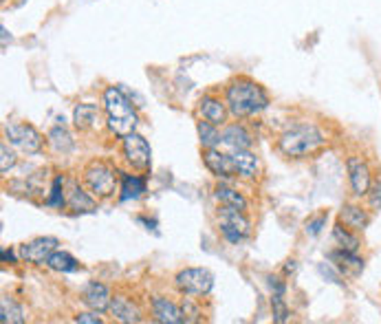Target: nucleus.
I'll use <instances>...</instances> for the list:
<instances>
[{"label": "nucleus", "mask_w": 381, "mask_h": 324, "mask_svg": "<svg viewBox=\"0 0 381 324\" xmlns=\"http://www.w3.org/2000/svg\"><path fill=\"white\" fill-rule=\"evenodd\" d=\"M225 102L229 108V115L247 119L262 113L269 106V95L265 88L247 76L234 78L225 88Z\"/></svg>", "instance_id": "1"}, {"label": "nucleus", "mask_w": 381, "mask_h": 324, "mask_svg": "<svg viewBox=\"0 0 381 324\" xmlns=\"http://www.w3.org/2000/svg\"><path fill=\"white\" fill-rule=\"evenodd\" d=\"M324 146H326V137L315 124H294L278 139L280 152L294 159L311 157Z\"/></svg>", "instance_id": "2"}, {"label": "nucleus", "mask_w": 381, "mask_h": 324, "mask_svg": "<svg viewBox=\"0 0 381 324\" xmlns=\"http://www.w3.org/2000/svg\"><path fill=\"white\" fill-rule=\"evenodd\" d=\"M104 111H106V126L113 135L126 137L137 128V113L131 100L123 95L119 86H108L104 91Z\"/></svg>", "instance_id": "3"}, {"label": "nucleus", "mask_w": 381, "mask_h": 324, "mask_svg": "<svg viewBox=\"0 0 381 324\" xmlns=\"http://www.w3.org/2000/svg\"><path fill=\"white\" fill-rule=\"evenodd\" d=\"M82 184L97 201H108L119 192L121 172L104 159H93L82 168Z\"/></svg>", "instance_id": "4"}, {"label": "nucleus", "mask_w": 381, "mask_h": 324, "mask_svg": "<svg viewBox=\"0 0 381 324\" xmlns=\"http://www.w3.org/2000/svg\"><path fill=\"white\" fill-rule=\"evenodd\" d=\"M174 287L181 296L190 298H203L214 289V274L203 267H188L181 269L174 276Z\"/></svg>", "instance_id": "5"}, {"label": "nucleus", "mask_w": 381, "mask_h": 324, "mask_svg": "<svg viewBox=\"0 0 381 324\" xmlns=\"http://www.w3.org/2000/svg\"><path fill=\"white\" fill-rule=\"evenodd\" d=\"M219 232L221 236L231 243L238 245L251 234V221L245 216V212L231 210V208H221L219 205Z\"/></svg>", "instance_id": "6"}, {"label": "nucleus", "mask_w": 381, "mask_h": 324, "mask_svg": "<svg viewBox=\"0 0 381 324\" xmlns=\"http://www.w3.org/2000/svg\"><path fill=\"white\" fill-rule=\"evenodd\" d=\"M5 137L16 148L27 155H38L44 146V137L31 124H9L5 126Z\"/></svg>", "instance_id": "7"}, {"label": "nucleus", "mask_w": 381, "mask_h": 324, "mask_svg": "<svg viewBox=\"0 0 381 324\" xmlns=\"http://www.w3.org/2000/svg\"><path fill=\"white\" fill-rule=\"evenodd\" d=\"M121 148L126 161L137 170V172H148L150 170V161H152V150L150 143L143 139L139 133H131L121 137Z\"/></svg>", "instance_id": "8"}, {"label": "nucleus", "mask_w": 381, "mask_h": 324, "mask_svg": "<svg viewBox=\"0 0 381 324\" xmlns=\"http://www.w3.org/2000/svg\"><path fill=\"white\" fill-rule=\"evenodd\" d=\"M60 245L58 239L53 236H40V239H33L31 243H25L20 245V249H18V254H20V258L29 265H47V260L51 258V254L56 251V247Z\"/></svg>", "instance_id": "9"}, {"label": "nucleus", "mask_w": 381, "mask_h": 324, "mask_svg": "<svg viewBox=\"0 0 381 324\" xmlns=\"http://www.w3.org/2000/svg\"><path fill=\"white\" fill-rule=\"evenodd\" d=\"M64 196H66V208L73 210L75 214L95 212V210H97V203H99L95 196L84 188V184L78 181V179H71V181L66 184Z\"/></svg>", "instance_id": "10"}, {"label": "nucleus", "mask_w": 381, "mask_h": 324, "mask_svg": "<svg viewBox=\"0 0 381 324\" xmlns=\"http://www.w3.org/2000/svg\"><path fill=\"white\" fill-rule=\"evenodd\" d=\"M346 168H349V179H351V188L355 196H366L370 186H373V174L368 164L361 157L351 155L346 159Z\"/></svg>", "instance_id": "11"}, {"label": "nucleus", "mask_w": 381, "mask_h": 324, "mask_svg": "<svg viewBox=\"0 0 381 324\" xmlns=\"http://www.w3.org/2000/svg\"><path fill=\"white\" fill-rule=\"evenodd\" d=\"M196 113H198V117H201V119H207L214 126H225L227 124V115H229V108H227L225 100L207 93V95H203L201 100H198Z\"/></svg>", "instance_id": "12"}, {"label": "nucleus", "mask_w": 381, "mask_h": 324, "mask_svg": "<svg viewBox=\"0 0 381 324\" xmlns=\"http://www.w3.org/2000/svg\"><path fill=\"white\" fill-rule=\"evenodd\" d=\"M203 164L214 176H219V179H227V176L236 174L231 152H223L219 148H203Z\"/></svg>", "instance_id": "13"}, {"label": "nucleus", "mask_w": 381, "mask_h": 324, "mask_svg": "<svg viewBox=\"0 0 381 324\" xmlns=\"http://www.w3.org/2000/svg\"><path fill=\"white\" fill-rule=\"evenodd\" d=\"M82 302L86 304V307L90 311H97V313H106V311H111V302H113V296L111 292H108V287L93 280V282H88L84 287V292H82Z\"/></svg>", "instance_id": "14"}, {"label": "nucleus", "mask_w": 381, "mask_h": 324, "mask_svg": "<svg viewBox=\"0 0 381 324\" xmlns=\"http://www.w3.org/2000/svg\"><path fill=\"white\" fill-rule=\"evenodd\" d=\"M150 313H152V320H157L161 324H183L186 322L183 309L163 296H155L150 300Z\"/></svg>", "instance_id": "15"}, {"label": "nucleus", "mask_w": 381, "mask_h": 324, "mask_svg": "<svg viewBox=\"0 0 381 324\" xmlns=\"http://www.w3.org/2000/svg\"><path fill=\"white\" fill-rule=\"evenodd\" d=\"M111 313L117 322H123V324H137L143 320L141 307L126 294H115V298L111 302Z\"/></svg>", "instance_id": "16"}, {"label": "nucleus", "mask_w": 381, "mask_h": 324, "mask_svg": "<svg viewBox=\"0 0 381 324\" xmlns=\"http://www.w3.org/2000/svg\"><path fill=\"white\" fill-rule=\"evenodd\" d=\"M221 143H225V146L231 148V150H249L253 146V137L245 128V124L236 121V124H229L223 128Z\"/></svg>", "instance_id": "17"}, {"label": "nucleus", "mask_w": 381, "mask_h": 324, "mask_svg": "<svg viewBox=\"0 0 381 324\" xmlns=\"http://www.w3.org/2000/svg\"><path fill=\"white\" fill-rule=\"evenodd\" d=\"M73 121L80 133L95 131L102 124V108L97 104H78L73 111Z\"/></svg>", "instance_id": "18"}, {"label": "nucleus", "mask_w": 381, "mask_h": 324, "mask_svg": "<svg viewBox=\"0 0 381 324\" xmlns=\"http://www.w3.org/2000/svg\"><path fill=\"white\" fill-rule=\"evenodd\" d=\"M212 194H214L216 205L231 208V210H238V212H247V199L236 188H231L227 184H216Z\"/></svg>", "instance_id": "19"}, {"label": "nucleus", "mask_w": 381, "mask_h": 324, "mask_svg": "<svg viewBox=\"0 0 381 324\" xmlns=\"http://www.w3.org/2000/svg\"><path fill=\"white\" fill-rule=\"evenodd\" d=\"M329 258L339 269V274H344V276H359L361 269H364V260H361L355 251H349V249L331 251Z\"/></svg>", "instance_id": "20"}, {"label": "nucleus", "mask_w": 381, "mask_h": 324, "mask_svg": "<svg viewBox=\"0 0 381 324\" xmlns=\"http://www.w3.org/2000/svg\"><path fill=\"white\" fill-rule=\"evenodd\" d=\"M231 159L236 166V174L243 179H256L260 172V161L251 150H231Z\"/></svg>", "instance_id": "21"}, {"label": "nucleus", "mask_w": 381, "mask_h": 324, "mask_svg": "<svg viewBox=\"0 0 381 324\" xmlns=\"http://www.w3.org/2000/svg\"><path fill=\"white\" fill-rule=\"evenodd\" d=\"M339 221L353 232H361V229H366L370 219H368L366 210H361L359 205H344L339 212Z\"/></svg>", "instance_id": "22"}, {"label": "nucleus", "mask_w": 381, "mask_h": 324, "mask_svg": "<svg viewBox=\"0 0 381 324\" xmlns=\"http://www.w3.org/2000/svg\"><path fill=\"white\" fill-rule=\"evenodd\" d=\"M119 199L131 201L137 199L143 192H146V179L139 174H121V186H119Z\"/></svg>", "instance_id": "23"}, {"label": "nucleus", "mask_w": 381, "mask_h": 324, "mask_svg": "<svg viewBox=\"0 0 381 324\" xmlns=\"http://www.w3.org/2000/svg\"><path fill=\"white\" fill-rule=\"evenodd\" d=\"M0 322L5 324H23L25 322V311L16 300L5 296L0 300Z\"/></svg>", "instance_id": "24"}, {"label": "nucleus", "mask_w": 381, "mask_h": 324, "mask_svg": "<svg viewBox=\"0 0 381 324\" xmlns=\"http://www.w3.org/2000/svg\"><path fill=\"white\" fill-rule=\"evenodd\" d=\"M196 131H198V137H201V146L203 148H216L221 143V131H219V126H214L212 121L198 119L196 121Z\"/></svg>", "instance_id": "25"}, {"label": "nucleus", "mask_w": 381, "mask_h": 324, "mask_svg": "<svg viewBox=\"0 0 381 324\" xmlns=\"http://www.w3.org/2000/svg\"><path fill=\"white\" fill-rule=\"evenodd\" d=\"M47 265L53 269V272H62V274H71V272H78L80 263L68 254V251H53L51 258L47 260Z\"/></svg>", "instance_id": "26"}, {"label": "nucleus", "mask_w": 381, "mask_h": 324, "mask_svg": "<svg viewBox=\"0 0 381 324\" xmlns=\"http://www.w3.org/2000/svg\"><path fill=\"white\" fill-rule=\"evenodd\" d=\"M333 236H335V241L339 243V247L341 249H349V251H359V239L353 234V229H349L346 225H344L341 221H337L335 223V227H333Z\"/></svg>", "instance_id": "27"}, {"label": "nucleus", "mask_w": 381, "mask_h": 324, "mask_svg": "<svg viewBox=\"0 0 381 324\" xmlns=\"http://www.w3.org/2000/svg\"><path fill=\"white\" fill-rule=\"evenodd\" d=\"M64 190H66V179H64L62 174H58L56 179H53L51 194L44 199V205H49V208H64V205H66Z\"/></svg>", "instance_id": "28"}, {"label": "nucleus", "mask_w": 381, "mask_h": 324, "mask_svg": "<svg viewBox=\"0 0 381 324\" xmlns=\"http://www.w3.org/2000/svg\"><path fill=\"white\" fill-rule=\"evenodd\" d=\"M49 141L51 146L56 148L58 152H71L73 150V139H71V135L66 133V128H62V126H56V128H51L49 133Z\"/></svg>", "instance_id": "29"}, {"label": "nucleus", "mask_w": 381, "mask_h": 324, "mask_svg": "<svg viewBox=\"0 0 381 324\" xmlns=\"http://www.w3.org/2000/svg\"><path fill=\"white\" fill-rule=\"evenodd\" d=\"M271 311H274V322L284 324L289 320V307L282 294H271Z\"/></svg>", "instance_id": "30"}, {"label": "nucleus", "mask_w": 381, "mask_h": 324, "mask_svg": "<svg viewBox=\"0 0 381 324\" xmlns=\"http://www.w3.org/2000/svg\"><path fill=\"white\" fill-rule=\"evenodd\" d=\"M16 166V152L7 146V141L0 143V172L7 174Z\"/></svg>", "instance_id": "31"}, {"label": "nucleus", "mask_w": 381, "mask_h": 324, "mask_svg": "<svg viewBox=\"0 0 381 324\" xmlns=\"http://www.w3.org/2000/svg\"><path fill=\"white\" fill-rule=\"evenodd\" d=\"M326 219H329V212H320L318 216H311V219L306 221V232L315 236V234L322 232V227L326 225Z\"/></svg>", "instance_id": "32"}, {"label": "nucleus", "mask_w": 381, "mask_h": 324, "mask_svg": "<svg viewBox=\"0 0 381 324\" xmlns=\"http://www.w3.org/2000/svg\"><path fill=\"white\" fill-rule=\"evenodd\" d=\"M366 199H368V205H370L373 210H381V181H377V184L370 186Z\"/></svg>", "instance_id": "33"}, {"label": "nucleus", "mask_w": 381, "mask_h": 324, "mask_svg": "<svg viewBox=\"0 0 381 324\" xmlns=\"http://www.w3.org/2000/svg\"><path fill=\"white\" fill-rule=\"evenodd\" d=\"M269 287H271V292H274V294L284 296V292H286V284H284V280L280 276H269Z\"/></svg>", "instance_id": "34"}, {"label": "nucleus", "mask_w": 381, "mask_h": 324, "mask_svg": "<svg viewBox=\"0 0 381 324\" xmlns=\"http://www.w3.org/2000/svg\"><path fill=\"white\" fill-rule=\"evenodd\" d=\"M75 322H80V324H102L104 320L97 316V311H93V313H80V316H75Z\"/></svg>", "instance_id": "35"}, {"label": "nucleus", "mask_w": 381, "mask_h": 324, "mask_svg": "<svg viewBox=\"0 0 381 324\" xmlns=\"http://www.w3.org/2000/svg\"><path fill=\"white\" fill-rule=\"evenodd\" d=\"M296 267H298L296 260H286V265H284V274H286V276H289V274H294V272H296Z\"/></svg>", "instance_id": "36"}, {"label": "nucleus", "mask_w": 381, "mask_h": 324, "mask_svg": "<svg viewBox=\"0 0 381 324\" xmlns=\"http://www.w3.org/2000/svg\"><path fill=\"white\" fill-rule=\"evenodd\" d=\"M0 33H3V49H7V42L11 40V35H9L7 27H0Z\"/></svg>", "instance_id": "37"}, {"label": "nucleus", "mask_w": 381, "mask_h": 324, "mask_svg": "<svg viewBox=\"0 0 381 324\" xmlns=\"http://www.w3.org/2000/svg\"><path fill=\"white\" fill-rule=\"evenodd\" d=\"M3 260L7 263H16V256H13V251H9V249H3Z\"/></svg>", "instance_id": "38"}]
</instances>
